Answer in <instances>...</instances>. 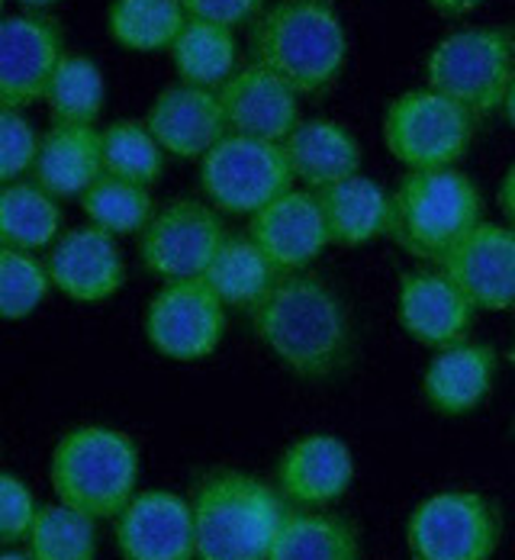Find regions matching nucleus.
<instances>
[{"instance_id": "obj_1", "label": "nucleus", "mask_w": 515, "mask_h": 560, "mask_svg": "<svg viewBox=\"0 0 515 560\" xmlns=\"http://www.w3.org/2000/svg\"><path fill=\"white\" fill-rule=\"evenodd\" d=\"M261 345L300 381H329L351 358V316L344 300L309 271L284 275L251 310Z\"/></svg>"}, {"instance_id": "obj_2", "label": "nucleus", "mask_w": 515, "mask_h": 560, "mask_svg": "<svg viewBox=\"0 0 515 560\" xmlns=\"http://www.w3.org/2000/svg\"><path fill=\"white\" fill-rule=\"evenodd\" d=\"M251 58L296 94H323L344 68L348 36L329 0H281L251 23Z\"/></svg>"}, {"instance_id": "obj_3", "label": "nucleus", "mask_w": 515, "mask_h": 560, "mask_svg": "<svg viewBox=\"0 0 515 560\" xmlns=\"http://www.w3.org/2000/svg\"><path fill=\"white\" fill-rule=\"evenodd\" d=\"M290 505L265 480L220 470L194 497L197 560H268Z\"/></svg>"}, {"instance_id": "obj_4", "label": "nucleus", "mask_w": 515, "mask_h": 560, "mask_svg": "<svg viewBox=\"0 0 515 560\" xmlns=\"http://www.w3.org/2000/svg\"><path fill=\"white\" fill-rule=\"evenodd\" d=\"M49 480L58 503L81 509L97 522L116 518L136 500L139 448L110 425H78L52 448Z\"/></svg>"}, {"instance_id": "obj_5", "label": "nucleus", "mask_w": 515, "mask_h": 560, "mask_svg": "<svg viewBox=\"0 0 515 560\" xmlns=\"http://www.w3.org/2000/svg\"><path fill=\"white\" fill-rule=\"evenodd\" d=\"M483 223V197L458 168L406 171L394 190V242L419 261H442Z\"/></svg>"}, {"instance_id": "obj_6", "label": "nucleus", "mask_w": 515, "mask_h": 560, "mask_svg": "<svg viewBox=\"0 0 515 560\" xmlns=\"http://www.w3.org/2000/svg\"><path fill=\"white\" fill-rule=\"evenodd\" d=\"M515 81V43L506 30L467 26L445 36L425 61V88L477 116L503 110Z\"/></svg>"}, {"instance_id": "obj_7", "label": "nucleus", "mask_w": 515, "mask_h": 560, "mask_svg": "<svg viewBox=\"0 0 515 560\" xmlns=\"http://www.w3.org/2000/svg\"><path fill=\"white\" fill-rule=\"evenodd\" d=\"M293 180L284 142L230 132L200 159V187L210 207L230 217H255L293 190Z\"/></svg>"}, {"instance_id": "obj_8", "label": "nucleus", "mask_w": 515, "mask_h": 560, "mask_svg": "<svg viewBox=\"0 0 515 560\" xmlns=\"http://www.w3.org/2000/svg\"><path fill=\"white\" fill-rule=\"evenodd\" d=\"M473 139V116L432 88H412L384 113L387 152L409 171L455 168Z\"/></svg>"}, {"instance_id": "obj_9", "label": "nucleus", "mask_w": 515, "mask_h": 560, "mask_svg": "<svg viewBox=\"0 0 515 560\" xmlns=\"http://www.w3.org/2000/svg\"><path fill=\"white\" fill-rule=\"evenodd\" d=\"M500 538V509L473 490L435 493L415 505L406 522L409 560H493Z\"/></svg>"}, {"instance_id": "obj_10", "label": "nucleus", "mask_w": 515, "mask_h": 560, "mask_svg": "<svg viewBox=\"0 0 515 560\" xmlns=\"http://www.w3.org/2000/svg\"><path fill=\"white\" fill-rule=\"evenodd\" d=\"M226 235V225L210 203L172 200L139 232V258L149 275L165 283L203 278Z\"/></svg>"}, {"instance_id": "obj_11", "label": "nucleus", "mask_w": 515, "mask_h": 560, "mask_svg": "<svg viewBox=\"0 0 515 560\" xmlns=\"http://www.w3.org/2000/svg\"><path fill=\"white\" fill-rule=\"evenodd\" d=\"M226 310L203 278L168 280L145 310V338L172 361H200L220 348Z\"/></svg>"}, {"instance_id": "obj_12", "label": "nucleus", "mask_w": 515, "mask_h": 560, "mask_svg": "<svg viewBox=\"0 0 515 560\" xmlns=\"http://www.w3.org/2000/svg\"><path fill=\"white\" fill-rule=\"evenodd\" d=\"M61 30L43 13H13L0 26V104L23 110L46 101L61 61Z\"/></svg>"}, {"instance_id": "obj_13", "label": "nucleus", "mask_w": 515, "mask_h": 560, "mask_svg": "<svg viewBox=\"0 0 515 560\" xmlns=\"http://www.w3.org/2000/svg\"><path fill=\"white\" fill-rule=\"evenodd\" d=\"M122 560H197L194 503L172 490H145L116 515Z\"/></svg>"}, {"instance_id": "obj_14", "label": "nucleus", "mask_w": 515, "mask_h": 560, "mask_svg": "<svg viewBox=\"0 0 515 560\" xmlns=\"http://www.w3.org/2000/svg\"><path fill=\"white\" fill-rule=\"evenodd\" d=\"M477 310H515V229L480 223L438 261Z\"/></svg>"}, {"instance_id": "obj_15", "label": "nucleus", "mask_w": 515, "mask_h": 560, "mask_svg": "<svg viewBox=\"0 0 515 560\" xmlns=\"http://www.w3.org/2000/svg\"><path fill=\"white\" fill-rule=\"evenodd\" d=\"M397 313L402 332L435 351L464 345L477 319V306L442 268L402 275Z\"/></svg>"}, {"instance_id": "obj_16", "label": "nucleus", "mask_w": 515, "mask_h": 560, "mask_svg": "<svg viewBox=\"0 0 515 560\" xmlns=\"http://www.w3.org/2000/svg\"><path fill=\"white\" fill-rule=\"evenodd\" d=\"M248 235L261 245L281 278L306 271L326 245H332L316 190H286L251 217Z\"/></svg>"}, {"instance_id": "obj_17", "label": "nucleus", "mask_w": 515, "mask_h": 560, "mask_svg": "<svg viewBox=\"0 0 515 560\" xmlns=\"http://www.w3.org/2000/svg\"><path fill=\"white\" fill-rule=\"evenodd\" d=\"M46 268L58 293L74 303H104L126 280V265L110 232L97 225L68 229L46 255Z\"/></svg>"}, {"instance_id": "obj_18", "label": "nucleus", "mask_w": 515, "mask_h": 560, "mask_svg": "<svg viewBox=\"0 0 515 560\" xmlns=\"http://www.w3.org/2000/svg\"><path fill=\"white\" fill-rule=\"evenodd\" d=\"M226 113V126L235 136L284 142L300 126V94L261 65L238 68L216 91Z\"/></svg>"}, {"instance_id": "obj_19", "label": "nucleus", "mask_w": 515, "mask_h": 560, "mask_svg": "<svg viewBox=\"0 0 515 560\" xmlns=\"http://www.w3.org/2000/svg\"><path fill=\"white\" fill-rule=\"evenodd\" d=\"M145 126L172 159H203L216 142L230 136L226 113L216 91L174 84L155 97L145 113Z\"/></svg>"}, {"instance_id": "obj_20", "label": "nucleus", "mask_w": 515, "mask_h": 560, "mask_svg": "<svg viewBox=\"0 0 515 560\" xmlns=\"http://www.w3.org/2000/svg\"><path fill=\"white\" fill-rule=\"evenodd\" d=\"M354 480V457L339 435L313 432L281 454L278 490L300 509H323L342 500Z\"/></svg>"}, {"instance_id": "obj_21", "label": "nucleus", "mask_w": 515, "mask_h": 560, "mask_svg": "<svg viewBox=\"0 0 515 560\" xmlns=\"http://www.w3.org/2000/svg\"><path fill=\"white\" fill-rule=\"evenodd\" d=\"M496 381V351L490 345L464 341L455 348L435 351L425 368L422 393L429 406L442 416H464L473 412Z\"/></svg>"}, {"instance_id": "obj_22", "label": "nucleus", "mask_w": 515, "mask_h": 560, "mask_svg": "<svg viewBox=\"0 0 515 560\" xmlns=\"http://www.w3.org/2000/svg\"><path fill=\"white\" fill-rule=\"evenodd\" d=\"M104 174V132L97 126L52 122L43 136L33 180L52 197H81Z\"/></svg>"}, {"instance_id": "obj_23", "label": "nucleus", "mask_w": 515, "mask_h": 560, "mask_svg": "<svg viewBox=\"0 0 515 560\" xmlns=\"http://www.w3.org/2000/svg\"><path fill=\"white\" fill-rule=\"evenodd\" d=\"M332 245L358 248L394 229V194H387L374 177L351 174L339 184L316 190Z\"/></svg>"}, {"instance_id": "obj_24", "label": "nucleus", "mask_w": 515, "mask_h": 560, "mask_svg": "<svg viewBox=\"0 0 515 560\" xmlns=\"http://www.w3.org/2000/svg\"><path fill=\"white\" fill-rule=\"evenodd\" d=\"M284 152L293 177L309 190L361 174V145L336 119H300L284 139Z\"/></svg>"}, {"instance_id": "obj_25", "label": "nucleus", "mask_w": 515, "mask_h": 560, "mask_svg": "<svg viewBox=\"0 0 515 560\" xmlns=\"http://www.w3.org/2000/svg\"><path fill=\"white\" fill-rule=\"evenodd\" d=\"M268 560H361V538L336 512L293 505L286 509Z\"/></svg>"}, {"instance_id": "obj_26", "label": "nucleus", "mask_w": 515, "mask_h": 560, "mask_svg": "<svg viewBox=\"0 0 515 560\" xmlns=\"http://www.w3.org/2000/svg\"><path fill=\"white\" fill-rule=\"evenodd\" d=\"M203 280L230 310H255L281 280V271L251 235H226Z\"/></svg>"}, {"instance_id": "obj_27", "label": "nucleus", "mask_w": 515, "mask_h": 560, "mask_svg": "<svg viewBox=\"0 0 515 560\" xmlns=\"http://www.w3.org/2000/svg\"><path fill=\"white\" fill-rule=\"evenodd\" d=\"M172 52V65L180 84L220 91L232 74L238 71V43L235 33L223 23L194 20L187 16L184 30L177 33Z\"/></svg>"}, {"instance_id": "obj_28", "label": "nucleus", "mask_w": 515, "mask_h": 560, "mask_svg": "<svg viewBox=\"0 0 515 560\" xmlns=\"http://www.w3.org/2000/svg\"><path fill=\"white\" fill-rule=\"evenodd\" d=\"M61 229L58 197L36 180H13L0 190V242L3 248L39 252L52 248Z\"/></svg>"}, {"instance_id": "obj_29", "label": "nucleus", "mask_w": 515, "mask_h": 560, "mask_svg": "<svg viewBox=\"0 0 515 560\" xmlns=\"http://www.w3.org/2000/svg\"><path fill=\"white\" fill-rule=\"evenodd\" d=\"M187 23L180 0H110L107 33L116 46L149 56L168 52Z\"/></svg>"}, {"instance_id": "obj_30", "label": "nucleus", "mask_w": 515, "mask_h": 560, "mask_svg": "<svg viewBox=\"0 0 515 560\" xmlns=\"http://www.w3.org/2000/svg\"><path fill=\"white\" fill-rule=\"evenodd\" d=\"M107 104V81L97 61L65 52L46 91V107L52 122L94 126Z\"/></svg>"}, {"instance_id": "obj_31", "label": "nucleus", "mask_w": 515, "mask_h": 560, "mask_svg": "<svg viewBox=\"0 0 515 560\" xmlns=\"http://www.w3.org/2000/svg\"><path fill=\"white\" fill-rule=\"evenodd\" d=\"M81 210L91 220V225L119 235H139L155 217V203L149 197V187L122 180L114 174H101L84 194H81Z\"/></svg>"}, {"instance_id": "obj_32", "label": "nucleus", "mask_w": 515, "mask_h": 560, "mask_svg": "<svg viewBox=\"0 0 515 560\" xmlns=\"http://www.w3.org/2000/svg\"><path fill=\"white\" fill-rule=\"evenodd\" d=\"M33 560H94L97 518L71 505H43L26 538Z\"/></svg>"}, {"instance_id": "obj_33", "label": "nucleus", "mask_w": 515, "mask_h": 560, "mask_svg": "<svg viewBox=\"0 0 515 560\" xmlns=\"http://www.w3.org/2000/svg\"><path fill=\"white\" fill-rule=\"evenodd\" d=\"M165 171V149L145 119H116L104 129V174L152 187Z\"/></svg>"}, {"instance_id": "obj_34", "label": "nucleus", "mask_w": 515, "mask_h": 560, "mask_svg": "<svg viewBox=\"0 0 515 560\" xmlns=\"http://www.w3.org/2000/svg\"><path fill=\"white\" fill-rule=\"evenodd\" d=\"M52 290V278L46 261H39L33 252L3 248L0 252V316L3 319H26L33 316L46 293Z\"/></svg>"}, {"instance_id": "obj_35", "label": "nucleus", "mask_w": 515, "mask_h": 560, "mask_svg": "<svg viewBox=\"0 0 515 560\" xmlns=\"http://www.w3.org/2000/svg\"><path fill=\"white\" fill-rule=\"evenodd\" d=\"M43 139L36 136L33 122L23 116V110L3 107L0 110V180L13 184L23 180L26 171L36 168Z\"/></svg>"}, {"instance_id": "obj_36", "label": "nucleus", "mask_w": 515, "mask_h": 560, "mask_svg": "<svg viewBox=\"0 0 515 560\" xmlns=\"http://www.w3.org/2000/svg\"><path fill=\"white\" fill-rule=\"evenodd\" d=\"M39 509L43 505H36L33 490L16 474H3L0 477V541L7 548L26 541L36 525Z\"/></svg>"}, {"instance_id": "obj_37", "label": "nucleus", "mask_w": 515, "mask_h": 560, "mask_svg": "<svg viewBox=\"0 0 515 560\" xmlns=\"http://www.w3.org/2000/svg\"><path fill=\"white\" fill-rule=\"evenodd\" d=\"M187 16L194 20H210V23H223L235 30L238 23H248L265 0H180Z\"/></svg>"}, {"instance_id": "obj_38", "label": "nucleus", "mask_w": 515, "mask_h": 560, "mask_svg": "<svg viewBox=\"0 0 515 560\" xmlns=\"http://www.w3.org/2000/svg\"><path fill=\"white\" fill-rule=\"evenodd\" d=\"M496 203L506 217V223L515 229V162L506 168L503 180H500V190H496Z\"/></svg>"}, {"instance_id": "obj_39", "label": "nucleus", "mask_w": 515, "mask_h": 560, "mask_svg": "<svg viewBox=\"0 0 515 560\" xmlns=\"http://www.w3.org/2000/svg\"><path fill=\"white\" fill-rule=\"evenodd\" d=\"M432 10H438L442 16H467L473 13L483 0H425Z\"/></svg>"}, {"instance_id": "obj_40", "label": "nucleus", "mask_w": 515, "mask_h": 560, "mask_svg": "<svg viewBox=\"0 0 515 560\" xmlns=\"http://www.w3.org/2000/svg\"><path fill=\"white\" fill-rule=\"evenodd\" d=\"M16 3L30 13V10H46V7H52L58 0H16Z\"/></svg>"}, {"instance_id": "obj_41", "label": "nucleus", "mask_w": 515, "mask_h": 560, "mask_svg": "<svg viewBox=\"0 0 515 560\" xmlns=\"http://www.w3.org/2000/svg\"><path fill=\"white\" fill-rule=\"evenodd\" d=\"M503 110H506V119L513 122V129H515V81H513V88H510V94H506V104H503Z\"/></svg>"}, {"instance_id": "obj_42", "label": "nucleus", "mask_w": 515, "mask_h": 560, "mask_svg": "<svg viewBox=\"0 0 515 560\" xmlns=\"http://www.w3.org/2000/svg\"><path fill=\"white\" fill-rule=\"evenodd\" d=\"M0 560H33V555H20V551H3Z\"/></svg>"}, {"instance_id": "obj_43", "label": "nucleus", "mask_w": 515, "mask_h": 560, "mask_svg": "<svg viewBox=\"0 0 515 560\" xmlns=\"http://www.w3.org/2000/svg\"><path fill=\"white\" fill-rule=\"evenodd\" d=\"M513 364H515V351H513Z\"/></svg>"}, {"instance_id": "obj_44", "label": "nucleus", "mask_w": 515, "mask_h": 560, "mask_svg": "<svg viewBox=\"0 0 515 560\" xmlns=\"http://www.w3.org/2000/svg\"><path fill=\"white\" fill-rule=\"evenodd\" d=\"M513 43H515V39H513Z\"/></svg>"}]
</instances>
